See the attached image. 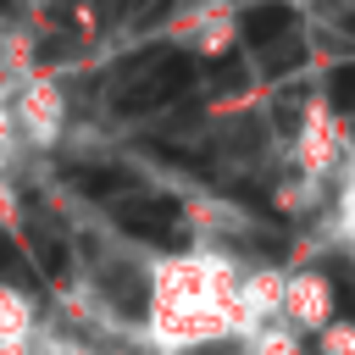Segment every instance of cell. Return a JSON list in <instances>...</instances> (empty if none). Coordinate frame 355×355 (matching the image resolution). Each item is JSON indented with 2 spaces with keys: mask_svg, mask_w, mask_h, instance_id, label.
Segmentation results:
<instances>
[{
  "mask_svg": "<svg viewBox=\"0 0 355 355\" xmlns=\"http://www.w3.org/2000/svg\"><path fill=\"white\" fill-rule=\"evenodd\" d=\"M244 266L216 244H194L144 266V344L161 355H211L244 338Z\"/></svg>",
  "mask_w": 355,
  "mask_h": 355,
  "instance_id": "obj_1",
  "label": "cell"
},
{
  "mask_svg": "<svg viewBox=\"0 0 355 355\" xmlns=\"http://www.w3.org/2000/svg\"><path fill=\"white\" fill-rule=\"evenodd\" d=\"M333 316H338L333 277L316 272V266H283V305H277V322H288L300 338H316Z\"/></svg>",
  "mask_w": 355,
  "mask_h": 355,
  "instance_id": "obj_2",
  "label": "cell"
},
{
  "mask_svg": "<svg viewBox=\"0 0 355 355\" xmlns=\"http://www.w3.org/2000/svg\"><path fill=\"white\" fill-rule=\"evenodd\" d=\"M39 349V311L17 283H0V355H33Z\"/></svg>",
  "mask_w": 355,
  "mask_h": 355,
  "instance_id": "obj_3",
  "label": "cell"
},
{
  "mask_svg": "<svg viewBox=\"0 0 355 355\" xmlns=\"http://www.w3.org/2000/svg\"><path fill=\"white\" fill-rule=\"evenodd\" d=\"M239 355H305V338L288 322H266V327L239 338Z\"/></svg>",
  "mask_w": 355,
  "mask_h": 355,
  "instance_id": "obj_4",
  "label": "cell"
},
{
  "mask_svg": "<svg viewBox=\"0 0 355 355\" xmlns=\"http://www.w3.org/2000/svg\"><path fill=\"white\" fill-rule=\"evenodd\" d=\"M333 239L344 250H355V155H349V166L333 183Z\"/></svg>",
  "mask_w": 355,
  "mask_h": 355,
  "instance_id": "obj_5",
  "label": "cell"
},
{
  "mask_svg": "<svg viewBox=\"0 0 355 355\" xmlns=\"http://www.w3.org/2000/svg\"><path fill=\"white\" fill-rule=\"evenodd\" d=\"M316 349H322V355H355V322H349V316H333V322L316 333Z\"/></svg>",
  "mask_w": 355,
  "mask_h": 355,
  "instance_id": "obj_6",
  "label": "cell"
},
{
  "mask_svg": "<svg viewBox=\"0 0 355 355\" xmlns=\"http://www.w3.org/2000/svg\"><path fill=\"white\" fill-rule=\"evenodd\" d=\"M11 150H17V122H11V94L0 83V166L11 161Z\"/></svg>",
  "mask_w": 355,
  "mask_h": 355,
  "instance_id": "obj_7",
  "label": "cell"
}]
</instances>
